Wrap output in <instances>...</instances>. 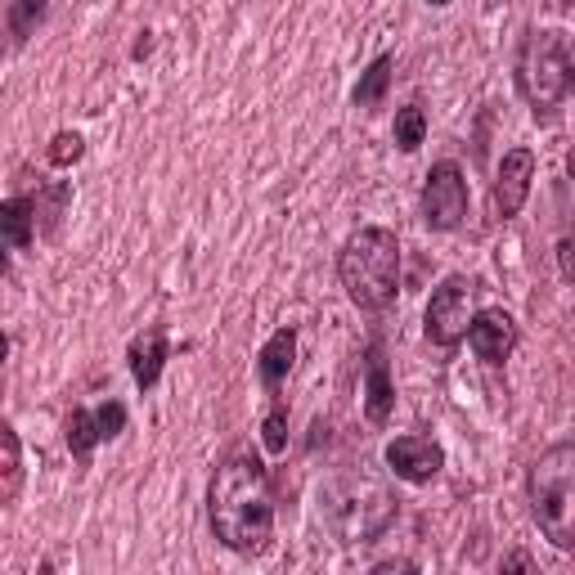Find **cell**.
<instances>
[{
	"mask_svg": "<svg viewBox=\"0 0 575 575\" xmlns=\"http://www.w3.org/2000/svg\"><path fill=\"white\" fill-rule=\"evenodd\" d=\"M338 274H342L347 297L360 311H387L396 302V288H401V244H396V234L377 229V225L360 229L342 248Z\"/></svg>",
	"mask_w": 575,
	"mask_h": 575,
	"instance_id": "2",
	"label": "cell"
},
{
	"mask_svg": "<svg viewBox=\"0 0 575 575\" xmlns=\"http://www.w3.org/2000/svg\"><path fill=\"white\" fill-rule=\"evenodd\" d=\"M212 531L234 553H261L274 531L270 476L257 454H234L212 482Z\"/></svg>",
	"mask_w": 575,
	"mask_h": 575,
	"instance_id": "1",
	"label": "cell"
},
{
	"mask_svg": "<svg viewBox=\"0 0 575 575\" xmlns=\"http://www.w3.org/2000/svg\"><path fill=\"white\" fill-rule=\"evenodd\" d=\"M23 495V446L10 422H0V504H14Z\"/></svg>",
	"mask_w": 575,
	"mask_h": 575,
	"instance_id": "12",
	"label": "cell"
},
{
	"mask_svg": "<svg viewBox=\"0 0 575 575\" xmlns=\"http://www.w3.org/2000/svg\"><path fill=\"white\" fill-rule=\"evenodd\" d=\"M392 405H396L392 373H387V360H382V351L373 347V356H369V373H364V409H369L373 422H387Z\"/></svg>",
	"mask_w": 575,
	"mask_h": 575,
	"instance_id": "11",
	"label": "cell"
},
{
	"mask_svg": "<svg viewBox=\"0 0 575 575\" xmlns=\"http://www.w3.org/2000/svg\"><path fill=\"white\" fill-rule=\"evenodd\" d=\"M463 338L472 342V351L482 356L486 364H504L512 356V347H517V324L504 311H482V315H472Z\"/></svg>",
	"mask_w": 575,
	"mask_h": 575,
	"instance_id": "8",
	"label": "cell"
},
{
	"mask_svg": "<svg viewBox=\"0 0 575 575\" xmlns=\"http://www.w3.org/2000/svg\"><path fill=\"white\" fill-rule=\"evenodd\" d=\"M531 508L557 549L575 544V446L562 441L531 467Z\"/></svg>",
	"mask_w": 575,
	"mask_h": 575,
	"instance_id": "3",
	"label": "cell"
},
{
	"mask_svg": "<svg viewBox=\"0 0 575 575\" xmlns=\"http://www.w3.org/2000/svg\"><path fill=\"white\" fill-rule=\"evenodd\" d=\"M467 216V180L454 162H437L422 184V221L431 229H459Z\"/></svg>",
	"mask_w": 575,
	"mask_h": 575,
	"instance_id": "6",
	"label": "cell"
},
{
	"mask_svg": "<svg viewBox=\"0 0 575 575\" xmlns=\"http://www.w3.org/2000/svg\"><path fill=\"white\" fill-rule=\"evenodd\" d=\"M422 135H427V117H422V109H418V104L401 109V113H396V144H401V149L414 154L418 144H422Z\"/></svg>",
	"mask_w": 575,
	"mask_h": 575,
	"instance_id": "17",
	"label": "cell"
},
{
	"mask_svg": "<svg viewBox=\"0 0 575 575\" xmlns=\"http://www.w3.org/2000/svg\"><path fill=\"white\" fill-rule=\"evenodd\" d=\"M557 252H562V274H571V244H562Z\"/></svg>",
	"mask_w": 575,
	"mask_h": 575,
	"instance_id": "23",
	"label": "cell"
},
{
	"mask_svg": "<svg viewBox=\"0 0 575 575\" xmlns=\"http://www.w3.org/2000/svg\"><path fill=\"white\" fill-rule=\"evenodd\" d=\"M10 356V342H5V332H0V360H5Z\"/></svg>",
	"mask_w": 575,
	"mask_h": 575,
	"instance_id": "24",
	"label": "cell"
},
{
	"mask_svg": "<svg viewBox=\"0 0 575 575\" xmlns=\"http://www.w3.org/2000/svg\"><path fill=\"white\" fill-rule=\"evenodd\" d=\"M387 463H392L396 476H405V482L422 486V482H431V476L441 472L446 454H441L437 441H427V437H401V441L387 446Z\"/></svg>",
	"mask_w": 575,
	"mask_h": 575,
	"instance_id": "9",
	"label": "cell"
},
{
	"mask_svg": "<svg viewBox=\"0 0 575 575\" xmlns=\"http://www.w3.org/2000/svg\"><path fill=\"white\" fill-rule=\"evenodd\" d=\"M467 324H472V283L463 274H454V279H446L437 288V293H431L422 328H427V338L437 347H459Z\"/></svg>",
	"mask_w": 575,
	"mask_h": 575,
	"instance_id": "5",
	"label": "cell"
},
{
	"mask_svg": "<svg viewBox=\"0 0 575 575\" xmlns=\"http://www.w3.org/2000/svg\"><path fill=\"white\" fill-rule=\"evenodd\" d=\"M36 207L27 203V199H10V203H0V238L5 244H14V248H27L32 244V216Z\"/></svg>",
	"mask_w": 575,
	"mask_h": 575,
	"instance_id": "14",
	"label": "cell"
},
{
	"mask_svg": "<svg viewBox=\"0 0 575 575\" xmlns=\"http://www.w3.org/2000/svg\"><path fill=\"white\" fill-rule=\"evenodd\" d=\"M504 571H535V562L526 553H512V557H504Z\"/></svg>",
	"mask_w": 575,
	"mask_h": 575,
	"instance_id": "21",
	"label": "cell"
},
{
	"mask_svg": "<svg viewBox=\"0 0 575 575\" xmlns=\"http://www.w3.org/2000/svg\"><path fill=\"white\" fill-rule=\"evenodd\" d=\"M94 427H100V441H113L117 431L126 427V409L117 405V401H109V405H100L94 409Z\"/></svg>",
	"mask_w": 575,
	"mask_h": 575,
	"instance_id": "20",
	"label": "cell"
},
{
	"mask_svg": "<svg viewBox=\"0 0 575 575\" xmlns=\"http://www.w3.org/2000/svg\"><path fill=\"white\" fill-rule=\"evenodd\" d=\"M293 360H297V332L293 328H279L274 338L261 347V356H257V369H261L266 387H279V382L288 377V369H293Z\"/></svg>",
	"mask_w": 575,
	"mask_h": 575,
	"instance_id": "10",
	"label": "cell"
},
{
	"mask_svg": "<svg viewBox=\"0 0 575 575\" xmlns=\"http://www.w3.org/2000/svg\"><path fill=\"white\" fill-rule=\"evenodd\" d=\"M261 437H266V450H270V454H283V450H288V409H283V405L270 409V418L261 422Z\"/></svg>",
	"mask_w": 575,
	"mask_h": 575,
	"instance_id": "18",
	"label": "cell"
},
{
	"mask_svg": "<svg viewBox=\"0 0 575 575\" xmlns=\"http://www.w3.org/2000/svg\"><path fill=\"white\" fill-rule=\"evenodd\" d=\"M68 446H72V454H90L94 446H100V427H94L90 409H72L68 414Z\"/></svg>",
	"mask_w": 575,
	"mask_h": 575,
	"instance_id": "16",
	"label": "cell"
},
{
	"mask_svg": "<svg viewBox=\"0 0 575 575\" xmlns=\"http://www.w3.org/2000/svg\"><path fill=\"white\" fill-rule=\"evenodd\" d=\"M387 86H392V55H377L356 86V104H377L387 94Z\"/></svg>",
	"mask_w": 575,
	"mask_h": 575,
	"instance_id": "15",
	"label": "cell"
},
{
	"mask_svg": "<svg viewBox=\"0 0 575 575\" xmlns=\"http://www.w3.org/2000/svg\"><path fill=\"white\" fill-rule=\"evenodd\" d=\"M0 274H5V252H0Z\"/></svg>",
	"mask_w": 575,
	"mask_h": 575,
	"instance_id": "25",
	"label": "cell"
},
{
	"mask_svg": "<svg viewBox=\"0 0 575 575\" xmlns=\"http://www.w3.org/2000/svg\"><path fill=\"white\" fill-rule=\"evenodd\" d=\"M81 154H86V144H81L77 131H59V135L50 139V162H55V167H72Z\"/></svg>",
	"mask_w": 575,
	"mask_h": 575,
	"instance_id": "19",
	"label": "cell"
},
{
	"mask_svg": "<svg viewBox=\"0 0 575 575\" xmlns=\"http://www.w3.org/2000/svg\"><path fill=\"white\" fill-rule=\"evenodd\" d=\"M517 86L521 94L535 104L540 113H553L566 90H571V50H566V36L562 32H526L521 41V55H517Z\"/></svg>",
	"mask_w": 575,
	"mask_h": 575,
	"instance_id": "4",
	"label": "cell"
},
{
	"mask_svg": "<svg viewBox=\"0 0 575 575\" xmlns=\"http://www.w3.org/2000/svg\"><path fill=\"white\" fill-rule=\"evenodd\" d=\"M531 180H535V154L531 149H512L499 162V180H495V194H491V212L499 221L517 216L526 207V194H531Z\"/></svg>",
	"mask_w": 575,
	"mask_h": 575,
	"instance_id": "7",
	"label": "cell"
},
{
	"mask_svg": "<svg viewBox=\"0 0 575 575\" xmlns=\"http://www.w3.org/2000/svg\"><path fill=\"white\" fill-rule=\"evenodd\" d=\"M149 45H154V41H149V32H139V41H135V59L149 55Z\"/></svg>",
	"mask_w": 575,
	"mask_h": 575,
	"instance_id": "22",
	"label": "cell"
},
{
	"mask_svg": "<svg viewBox=\"0 0 575 575\" xmlns=\"http://www.w3.org/2000/svg\"><path fill=\"white\" fill-rule=\"evenodd\" d=\"M162 364H167V338H162V332H149V338H139L131 347V373H135L139 387H154Z\"/></svg>",
	"mask_w": 575,
	"mask_h": 575,
	"instance_id": "13",
	"label": "cell"
},
{
	"mask_svg": "<svg viewBox=\"0 0 575 575\" xmlns=\"http://www.w3.org/2000/svg\"><path fill=\"white\" fill-rule=\"evenodd\" d=\"M431 5H450V0H431Z\"/></svg>",
	"mask_w": 575,
	"mask_h": 575,
	"instance_id": "26",
	"label": "cell"
}]
</instances>
